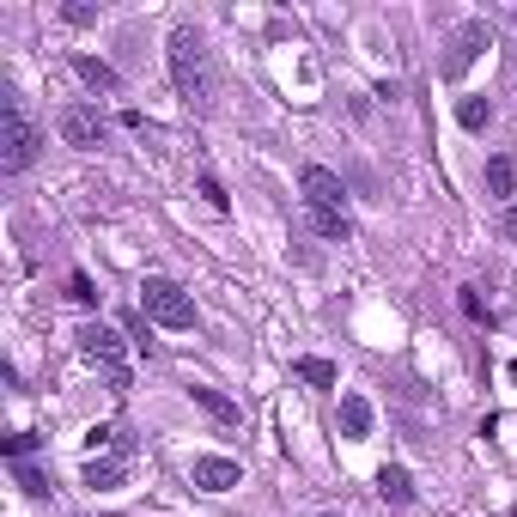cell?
Wrapping results in <instances>:
<instances>
[{
  "label": "cell",
  "instance_id": "cell-25",
  "mask_svg": "<svg viewBox=\"0 0 517 517\" xmlns=\"http://www.w3.org/2000/svg\"><path fill=\"white\" fill-rule=\"evenodd\" d=\"M323 517H329V511H323Z\"/></svg>",
  "mask_w": 517,
  "mask_h": 517
},
{
  "label": "cell",
  "instance_id": "cell-14",
  "mask_svg": "<svg viewBox=\"0 0 517 517\" xmlns=\"http://www.w3.org/2000/svg\"><path fill=\"white\" fill-rule=\"evenodd\" d=\"M365 432H372V402L341 396V438H365Z\"/></svg>",
  "mask_w": 517,
  "mask_h": 517
},
{
  "label": "cell",
  "instance_id": "cell-20",
  "mask_svg": "<svg viewBox=\"0 0 517 517\" xmlns=\"http://www.w3.org/2000/svg\"><path fill=\"white\" fill-rule=\"evenodd\" d=\"M67 299H73V305H98V292H92V274H80V268H73V274H67Z\"/></svg>",
  "mask_w": 517,
  "mask_h": 517
},
{
  "label": "cell",
  "instance_id": "cell-16",
  "mask_svg": "<svg viewBox=\"0 0 517 517\" xmlns=\"http://www.w3.org/2000/svg\"><path fill=\"white\" fill-rule=\"evenodd\" d=\"M457 122H463L469 134H481V128L493 122V98H463V104H457Z\"/></svg>",
  "mask_w": 517,
  "mask_h": 517
},
{
  "label": "cell",
  "instance_id": "cell-24",
  "mask_svg": "<svg viewBox=\"0 0 517 517\" xmlns=\"http://www.w3.org/2000/svg\"><path fill=\"white\" fill-rule=\"evenodd\" d=\"M505 238H511V244H517V201H511V207H505Z\"/></svg>",
  "mask_w": 517,
  "mask_h": 517
},
{
  "label": "cell",
  "instance_id": "cell-10",
  "mask_svg": "<svg viewBox=\"0 0 517 517\" xmlns=\"http://www.w3.org/2000/svg\"><path fill=\"white\" fill-rule=\"evenodd\" d=\"M292 378H299V384H311V390H335V384H341V372H335L329 359H317V353L292 359Z\"/></svg>",
  "mask_w": 517,
  "mask_h": 517
},
{
  "label": "cell",
  "instance_id": "cell-8",
  "mask_svg": "<svg viewBox=\"0 0 517 517\" xmlns=\"http://www.w3.org/2000/svg\"><path fill=\"white\" fill-rule=\"evenodd\" d=\"M189 481L201 493H232V487H244V463H232V457H195Z\"/></svg>",
  "mask_w": 517,
  "mask_h": 517
},
{
  "label": "cell",
  "instance_id": "cell-17",
  "mask_svg": "<svg viewBox=\"0 0 517 517\" xmlns=\"http://www.w3.org/2000/svg\"><path fill=\"white\" fill-rule=\"evenodd\" d=\"M86 487H98V493H110V487H122V457H110V463H86V475H80Z\"/></svg>",
  "mask_w": 517,
  "mask_h": 517
},
{
  "label": "cell",
  "instance_id": "cell-18",
  "mask_svg": "<svg viewBox=\"0 0 517 517\" xmlns=\"http://www.w3.org/2000/svg\"><path fill=\"white\" fill-rule=\"evenodd\" d=\"M13 481H19L31 499H43V493H49V475H43L37 463H13Z\"/></svg>",
  "mask_w": 517,
  "mask_h": 517
},
{
  "label": "cell",
  "instance_id": "cell-3",
  "mask_svg": "<svg viewBox=\"0 0 517 517\" xmlns=\"http://www.w3.org/2000/svg\"><path fill=\"white\" fill-rule=\"evenodd\" d=\"M140 311L153 317L159 329H195V299L177 280H165V274H146L140 280Z\"/></svg>",
  "mask_w": 517,
  "mask_h": 517
},
{
  "label": "cell",
  "instance_id": "cell-9",
  "mask_svg": "<svg viewBox=\"0 0 517 517\" xmlns=\"http://www.w3.org/2000/svg\"><path fill=\"white\" fill-rule=\"evenodd\" d=\"M195 408H201L207 420H219V426H238V420H244V408H238L232 396H219V390H207V384H195Z\"/></svg>",
  "mask_w": 517,
  "mask_h": 517
},
{
  "label": "cell",
  "instance_id": "cell-6",
  "mask_svg": "<svg viewBox=\"0 0 517 517\" xmlns=\"http://www.w3.org/2000/svg\"><path fill=\"white\" fill-rule=\"evenodd\" d=\"M55 128H61V140L73 146V153H98L104 134H110V122H104L92 104H67V110L55 116Z\"/></svg>",
  "mask_w": 517,
  "mask_h": 517
},
{
  "label": "cell",
  "instance_id": "cell-7",
  "mask_svg": "<svg viewBox=\"0 0 517 517\" xmlns=\"http://www.w3.org/2000/svg\"><path fill=\"white\" fill-rule=\"evenodd\" d=\"M299 189H305V207H311V213H347V207H341V201H347V183H341L335 171H323V165H305Z\"/></svg>",
  "mask_w": 517,
  "mask_h": 517
},
{
  "label": "cell",
  "instance_id": "cell-12",
  "mask_svg": "<svg viewBox=\"0 0 517 517\" xmlns=\"http://www.w3.org/2000/svg\"><path fill=\"white\" fill-rule=\"evenodd\" d=\"M378 493H384V505H408L414 499V475L402 463H384L378 469Z\"/></svg>",
  "mask_w": 517,
  "mask_h": 517
},
{
  "label": "cell",
  "instance_id": "cell-11",
  "mask_svg": "<svg viewBox=\"0 0 517 517\" xmlns=\"http://www.w3.org/2000/svg\"><path fill=\"white\" fill-rule=\"evenodd\" d=\"M487 195H499L511 207V195H517V159H505V153L487 159Z\"/></svg>",
  "mask_w": 517,
  "mask_h": 517
},
{
  "label": "cell",
  "instance_id": "cell-21",
  "mask_svg": "<svg viewBox=\"0 0 517 517\" xmlns=\"http://www.w3.org/2000/svg\"><path fill=\"white\" fill-rule=\"evenodd\" d=\"M31 445H37V432H13V438H7V457H13V463H25V457H31Z\"/></svg>",
  "mask_w": 517,
  "mask_h": 517
},
{
  "label": "cell",
  "instance_id": "cell-2",
  "mask_svg": "<svg viewBox=\"0 0 517 517\" xmlns=\"http://www.w3.org/2000/svg\"><path fill=\"white\" fill-rule=\"evenodd\" d=\"M37 146H43V128L25 116V104H19V92L7 86L0 92V171H25L31 159H37Z\"/></svg>",
  "mask_w": 517,
  "mask_h": 517
},
{
  "label": "cell",
  "instance_id": "cell-5",
  "mask_svg": "<svg viewBox=\"0 0 517 517\" xmlns=\"http://www.w3.org/2000/svg\"><path fill=\"white\" fill-rule=\"evenodd\" d=\"M481 49H493V31H487V19H463L457 31H451V55H445V80H463V73L481 61Z\"/></svg>",
  "mask_w": 517,
  "mask_h": 517
},
{
  "label": "cell",
  "instance_id": "cell-23",
  "mask_svg": "<svg viewBox=\"0 0 517 517\" xmlns=\"http://www.w3.org/2000/svg\"><path fill=\"white\" fill-rule=\"evenodd\" d=\"M67 25H98V7H61Z\"/></svg>",
  "mask_w": 517,
  "mask_h": 517
},
{
  "label": "cell",
  "instance_id": "cell-15",
  "mask_svg": "<svg viewBox=\"0 0 517 517\" xmlns=\"http://www.w3.org/2000/svg\"><path fill=\"white\" fill-rule=\"evenodd\" d=\"M311 232H317V238H329V244H347V238H353L347 213H311Z\"/></svg>",
  "mask_w": 517,
  "mask_h": 517
},
{
  "label": "cell",
  "instance_id": "cell-13",
  "mask_svg": "<svg viewBox=\"0 0 517 517\" xmlns=\"http://www.w3.org/2000/svg\"><path fill=\"white\" fill-rule=\"evenodd\" d=\"M73 73H80L92 92H116V86H122V80H116V67L98 61V55H73Z\"/></svg>",
  "mask_w": 517,
  "mask_h": 517
},
{
  "label": "cell",
  "instance_id": "cell-19",
  "mask_svg": "<svg viewBox=\"0 0 517 517\" xmlns=\"http://www.w3.org/2000/svg\"><path fill=\"white\" fill-rule=\"evenodd\" d=\"M122 329H128L134 347H153V317H146V311H122Z\"/></svg>",
  "mask_w": 517,
  "mask_h": 517
},
{
  "label": "cell",
  "instance_id": "cell-4",
  "mask_svg": "<svg viewBox=\"0 0 517 517\" xmlns=\"http://www.w3.org/2000/svg\"><path fill=\"white\" fill-rule=\"evenodd\" d=\"M73 341H80V359H92V365H104V372H110V390H116V396H128V365H122V335H116V329H104V323H86V329L73 335Z\"/></svg>",
  "mask_w": 517,
  "mask_h": 517
},
{
  "label": "cell",
  "instance_id": "cell-22",
  "mask_svg": "<svg viewBox=\"0 0 517 517\" xmlns=\"http://www.w3.org/2000/svg\"><path fill=\"white\" fill-rule=\"evenodd\" d=\"M201 195H207V207H219V213H226V207H232V195H226V189H219V177H201Z\"/></svg>",
  "mask_w": 517,
  "mask_h": 517
},
{
  "label": "cell",
  "instance_id": "cell-1",
  "mask_svg": "<svg viewBox=\"0 0 517 517\" xmlns=\"http://www.w3.org/2000/svg\"><path fill=\"white\" fill-rule=\"evenodd\" d=\"M165 55H171L177 98H183L195 116H207V110H213V92H219V80H213V55H207V37H201L195 25H177Z\"/></svg>",
  "mask_w": 517,
  "mask_h": 517
}]
</instances>
